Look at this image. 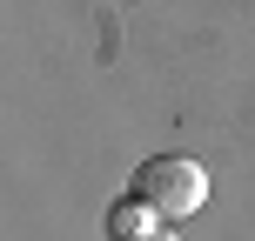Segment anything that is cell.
<instances>
[{
	"mask_svg": "<svg viewBox=\"0 0 255 241\" xmlns=\"http://www.w3.org/2000/svg\"><path fill=\"white\" fill-rule=\"evenodd\" d=\"M128 194H141L148 208H161V221H188V215H202V201H208V174L188 154H154V161L134 167Z\"/></svg>",
	"mask_w": 255,
	"mask_h": 241,
	"instance_id": "6da1fadb",
	"label": "cell"
},
{
	"mask_svg": "<svg viewBox=\"0 0 255 241\" xmlns=\"http://www.w3.org/2000/svg\"><path fill=\"white\" fill-rule=\"evenodd\" d=\"M161 235V208H148L141 194H121L108 208V241H154Z\"/></svg>",
	"mask_w": 255,
	"mask_h": 241,
	"instance_id": "7a4b0ae2",
	"label": "cell"
},
{
	"mask_svg": "<svg viewBox=\"0 0 255 241\" xmlns=\"http://www.w3.org/2000/svg\"><path fill=\"white\" fill-rule=\"evenodd\" d=\"M154 241H181V235H175V228H161V235H154Z\"/></svg>",
	"mask_w": 255,
	"mask_h": 241,
	"instance_id": "3957f363",
	"label": "cell"
}]
</instances>
